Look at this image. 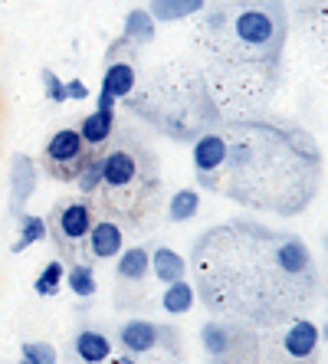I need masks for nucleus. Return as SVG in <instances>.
Wrapping results in <instances>:
<instances>
[{
  "instance_id": "1",
  "label": "nucleus",
  "mask_w": 328,
  "mask_h": 364,
  "mask_svg": "<svg viewBox=\"0 0 328 364\" xmlns=\"http://www.w3.org/2000/svg\"><path fill=\"white\" fill-rule=\"evenodd\" d=\"M233 30L240 36V43H246V46H270L273 36H276V20H273L270 10L250 7L236 17Z\"/></svg>"
},
{
  "instance_id": "2",
  "label": "nucleus",
  "mask_w": 328,
  "mask_h": 364,
  "mask_svg": "<svg viewBox=\"0 0 328 364\" xmlns=\"http://www.w3.org/2000/svg\"><path fill=\"white\" fill-rule=\"evenodd\" d=\"M36 184H40V171H36L33 158L26 154H14L10 161V203H14V213H23V203L36 194Z\"/></svg>"
},
{
  "instance_id": "3",
  "label": "nucleus",
  "mask_w": 328,
  "mask_h": 364,
  "mask_svg": "<svg viewBox=\"0 0 328 364\" xmlns=\"http://www.w3.org/2000/svg\"><path fill=\"white\" fill-rule=\"evenodd\" d=\"M138 178V158L125 148H112L109 154H102V184L112 191H122Z\"/></svg>"
},
{
  "instance_id": "4",
  "label": "nucleus",
  "mask_w": 328,
  "mask_h": 364,
  "mask_svg": "<svg viewBox=\"0 0 328 364\" xmlns=\"http://www.w3.org/2000/svg\"><path fill=\"white\" fill-rule=\"evenodd\" d=\"M56 223H59V237L69 240V243H79V240H85L89 230H92V207L85 200L63 203L56 213Z\"/></svg>"
},
{
  "instance_id": "5",
  "label": "nucleus",
  "mask_w": 328,
  "mask_h": 364,
  "mask_svg": "<svg viewBox=\"0 0 328 364\" xmlns=\"http://www.w3.org/2000/svg\"><path fill=\"white\" fill-rule=\"evenodd\" d=\"M227 161H230V144L223 135L211 132V135L197 138V144H194V168H197V174H217Z\"/></svg>"
},
{
  "instance_id": "6",
  "label": "nucleus",
  "mask_w": 328,
  "mask_h": 364,
  "mask_svg": "<svg viewBox=\"0 0 328 364\" xmlns=\"http://www.w3.org/2000/svg\"><path fill=\"white\" fill-rule=\"evenodd\" d=\"M161 341V328L148 318H132L118 328V345L125 348L128 355H144Z\"/></svg>"
},
{
  "instance_id": "7",
  "label": "nucleus",
  "mask_w": 328,
  "mask_h": 364,
  "mask_svg": "<svg viewBox=\"0 0 328 364\" xmlns=\"http://www.w3.org/2000/svg\"><path fill=\"white\" fill-rule=\"evenodd\" d=\"M46 164H73L85 154V141L79 135V128H59L46 141Z\"/></svg>"
},
{
  "instance_id": "8",
  "label": "nucleus",
  "mask_w": 328,
  "mask_h": 364,
  "mask_svg": "<svg viewBox=\"0 0 328 364\" xmlns=\"http://www.w3.org/2000/svg\"><path fill=\"white\" fill-rule=\"evenodd\" d=\"M85 240H89V253H92L95 259H115V256L125 250V233L112 220L92 223V230H89Z\"/></svg>"
},
{
  "instance_id": "9",
  "label": "nucleus",
  "mask_w": 328,
  "mask_h": 364,
  "mask_svg": "<svg viewBox=\"0 0 328 364\" xmlns=\"http://www.w3.org/2000/svg\"><path fill=\"white\" fill-rule=\"evenodd\" d=\"M319 325L302 318V322H292V328L282 335V348H286V355L295 358V361H305V358L315 355V348H319Z\"/></svg>"
},
{
  "instance_id": "10",
  "label": "nucleus",
  "mask_w": 328,
  "mask_h": 364,
  "mask_svg": "<svg viewBox=\"0 0 328 364\" xmlns=\"http://www.w3.org/2000/svg\"><path fill=\"white\" fill-rule=\"evenodd\" d=\"M73 348H76V358L83 364H102L112 358V338L109 335H102V331L95 328H83L76 335V341H73Z\"/></svg>"
},
{
  "instance_id": "11",
  "label": "nucleus",
  "mask_w": 328,
  "mask_h": 364,
  "mask_svg": "<svg viewBox=\"0 0 328 364\" xmlns=\"http://www.w3.org/2000/svg\"><path fill=\"white\" fill-rule=\"evenodd\" d=\"M115 272H118V279H125V282H142L152 272V253L144 246H125L118 253Z\"/></svg>"
},
{
  "instance_id": "12",
  "label": "nucleus",
  "mask_w": 328,
  "mask_h": 364,
  "mask_svg": "<svg viewBox=\"0 0 328 364\" xmlns=\"http://www.w3.org/2000/svg\"><path fill=\"white\" fill-rule=\"evenodd\" d=\"M184 272H187V263L177 250H171V246H158V250L152 253V276L158 282L168 286V282L184 279Z\"/></svg>"
},
{
  "instance_id": "13",
  "label": "nucleus",
  "mask_w": 328,
  "mask_h": 364,
  "mask_svg": "<svg viewBox=\"0 0 328 364\" xmlns=\"http://www.w3.org/2000/svg\"><path fill=\"white\" fill-rule=\"evenodd\" d=\"M112 132H115V112H89L83 119V125H79V135H83L85 148H99V144H105L112 138Z\"/></svg>"
},
{
  "instance_id": "14",
  "label": "nucleus",
  "mask_w": 328,
  "mask_h": 364,
  "mask_svg": "<svg viewBox=\"0 0 328 364\" xmlns=\"http://www.w3.org/2000/svg\"><path fill=\"white\" fill-rule=\"evenodd\" d=\"M135 66L132 63H109L105 76H102V92H109L112 99H128L135 92Z\"/></svg>"
},
{
  "instance_id": "15",
  "label": "nucleus",
  "mask_w": 328,
  "mask_h": 364,
  "mask_svg": "<svg viewBox=\"0 0 328 364\" xmlns=\"http://www.w3.org/2000/svg\"><path fill=\"white\" fill-rule=\"evenodd\" d=\"M312 263V253L309 246L302 243V240H282V243L276 246V266L286 276H299V272H305Z\"/></svg>"
},
{
  "instance_id": "16",
  "label": "nucleus",
  "mask_w": 328,
  "mask_h": 364,
  "mask_svg": "<svg viewBox=\"0 0 328 364\" xmlns=\"http://www.w3.org/2000/svg\"><path fill=\"white\" fill-rule=\"evenodd\" d=\"M122 36H125L128 43H138V46H144V43H152L154 36H158V20H154L144 7L128 10L125 30H122Z\"/></svg>"
},
{
  "instance_id": "17",
  "label": "nucleus",
  "mask_w": 328,
  "mask_h": 364,
  "mask_svg": "<svg viewBox=\"0 0 328 364\" xmlns=\"http://www.w3.org/2000/svg\"><path fill=\"white\" fill-rule=\"evenodd\" d=\"M203 10V0H152L148 14L158 23H171V20H187Z\"/></svg>"
},
{
  "instance_id": "18",
  "label": "nucleus",
  "mask_w": 328,
  "mask_h": 364,
  "mask_svg": "<svg viewBox=\"0 0 328 364\" xmlns=\"http://www.w3.org/2000/svg\"><path fill=\"white\" fill-rule=\"evenodd\" d=\"M194 286L187 279H177L164 286V296H161V309L168 315H187L194 309Z\"/></svg>"
},
{
  "instance_id": "19",
  "label": "nucleus",
  "mask_w": 328,
  "mask_h": 364,
  "mask_svg": "<svg viewBox=\"0 0 328 364\" xmlns=\"http://www.w3.org/2000/svg\"><path fill=\"white\" fill-rule=\"evenodd\" d=\"M46 233H50V223L43 220V217H36V213H20V233H17V240H14L10 250H14V253H23L30 246L43 243Z\"/></svg>"
},
{
  "instance_id": "20",
  "label": "nucleus",
  "mask_w": 328,
  "mask_h": 364,
  "mask_svg": "<svg viewBox=\"0 0 328 364\" xmlns=\"http://www.w3.org/2000/svg\"><path fill=\"white\" fill-rule=\"evenodd\" d=\"M197 210H201V194H197V191L184 187V191L171 194V203H168V220L171 223L191 220V217H197Z\"/></svg>"
},
{
  "instance_id": "21",
  "label": "nucleus",
  "mask_w": 328,
  "mask_h": 364,
  "mask_svg": "<svg viewBox=\"0 0 328 364\" xmlns=\"http://www.w3.org/2000/svg\"><path fill=\"white\" fill-rule=\"evenodd\" d=\"M66 286H69V292H73V296L92 299L95 289H99V279H95L92 266L76 263V266H69V269H66Z\"/></svg>"
},
{
  "instance_id": "22",
  "label": "nucleus",
  "mask_w": 328,
  "mask_h": 364,
  "mask_svg": "<svg viewBox=\"0 0 328 364\" xmlns=\"http://www.w3.org/2000/svg\"><path fill=\"white\" fill-rule=\"evenodd\" d=\"M63 282H66V266L59 263V259H53V263H46L40 269V276L33 279V292L43 299L56 296L59 289H63Z\"/></svg>"
},
{
  "instance_id": "23",
  "label": "nucleus",
  "mask_w": 328,
  "mask_h": 364,
  "mask_svg": "<svg viewBox=\"0 0 328 364\" xmlns=\"http://www.w3.org/2000/svg\"><path fill=\"white\" fill-rule=\"evenodd\" d=\"M76 187L83 194H95V191H99L102 187V158H95V154L85 158L83 154V164H79V174H76Z\"/></svg>"
},
{
  "instance_id": "24",
  "label": "nucleus",
  "mask_w": 328,
  "mask_h": 364,
  "mask_svg": "<svg viewBox=\"0 0 328 364\" xmlns=\"http://www.w3.org/2000/svg\"><path fill=\"white\" fill-rule=\"evenodd\" d=\"M20 358H26V361H33V364H59L56 348L46 345V341H23Z\"/></svg>"
},
{
  "instance_id": "25",
  "label": "nucleus",
  "mask_w": 328,
  "mask_h": 364,
  "mask_svg": "<svg viewBox=\"0 0 328 364\" xmlns=\"http://www.w3.org/2000/svg\"><path fill=\"white\" fill-rule=\"evenodd\" d=\"M203 348H207V351H211V355H223V351H227L230 348V331L223 328V325H217V322H211V325H203Z\"/></svg>"
},
{
  "instance_id": "26",
  "label": "nucleus",
  "mask_w": 328,
  "mask_h": 364,
  "mask_svg": "<svg viewBox=\"0 0 328 364\" xmlns=\"http://www.w3.org/2000/svg\"><path fill=\"white\" fill-rule=\"evenodd\" d=\"M40 82H43V92H46V99L50 102H69L66 99V79H59L53 69H43Z\"/></svg>"
},
{
  "instance_id": "27",
  "label": "nucleus",
  "mask_w": 328,
  "mask_h": 364,
  "mask_svg": "<svg viewBox=\"0 0 328 364\" xmlns=\"http://www.w3.org/2000/svg\"><path fill=\"white\" fill-rule=\"evenodd\" d=\"M66 99H73V102L89 99V89H85V82H79V79H66Z\"/></svg>"
},
{
  "instance_id": "28",
  "label": "nucleus",
  "mask_w": 328,
  "mask_h": 364,
  "mask_svg": "<svg viewBox=\"0 0 328 364\" xmlns=\"http://www.w3.org/2000/svg\"><path fill=\"white\" fill-rule=\"evenodd\" d=\"M95 105H99L102 112H115V105H118V99H112L109 92H102L99 89V99H95Z\"/></svg>"
},
{
  "instance_id": "29",
  "label": "nucleus",
  "mask_w": 328,
  "mask_h": 364,
  "mask_svg": "<svg viewBox=\"0 0 328 364\" xmlns=\"http://www.w3.org/2000/svg\"><path fill=\"white\" fill-rule=\"evenodd\" d=\"M115 364H135V358H132V355H122V358H115Z\"/></svg>"
},
{
  "instance_id": "30",
  "label": "nucleus",
  "mask_w": 328,
  "mask_h": 364,
  "mask_svg": "<svg viewBox=\"0 0 328 364\" xmlns=\"http://www.w3.org/2000/svg\"><path fill=\"white\" fill-rule=\"evenodd\" d=\"M319 338H322V341H328V322L319 328Z\"/></svg>"
},
{
  "instance_id": "31",
  "label": "nucleus",
  "mask_w": 328,
  "mask_h": 364,
  "mask_svg": "<svg viewBox=\"0 0 328 364\" xmlns=\"http://www.w3.org/2000/svg\"><path fill=\"white\" fill-rule=\"evenodd\" d=\"M17 364H33V361H26V358H20V361Z\"/></svg>"
}]
</instances>
